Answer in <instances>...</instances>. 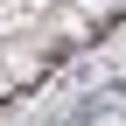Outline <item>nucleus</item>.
<instances>
[{"mask_svg":"<svg viewBox=\"0 0 126 126\" xmlns=\"http://www.w3.org/2000/svg\"><path fill=\"white\" fill-rule=\"evenodd\" d=\"M7 91H14V77H7V70H0V98H7Z\"/></svg>","mask_w":126,"mask_h":126,"instance_id":"nucleus-2","label":"nucleus"},{"mask_svg":"<svg viewBox=\"0 0 126 126\" xmlns=\"http://www.w3.org/2000/svg\"><path fill=\"white\" fill-rule=\"evenodd\" d=\"M77 14H112V0H70Z\"/></svg>","mask_w":126,"mask_h":126,"instance_id":"nucleus-1","label":"nucleus"}]
</instances>
